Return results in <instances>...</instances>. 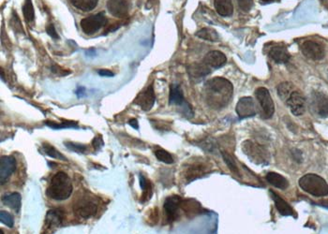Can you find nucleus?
<instances>
[{"instance_id":"nucleus-33","label":"nucleus","mask_w":328,"mask_h":234,"mask_svg":"<svg viewBox=\"0 0 328 234\" xmlns=\"http://www.w3.org/2000/svg\"><path fill=\"white\" fill-rule=\"evenodd\" d=\"M45 125L48 127H52L54 129H62V128H78V123L75 121H63L60 124L47 121Z\"/></svg>"},{"instance_id":"nucleus-40","label":"nucleus","mask_w":328,"mask_h":234,"mask_svg":"<svg viewBox=\"0 0 328 234\" xmlns=\"http://www.w3.org/2000/svg\"><path fill=\"white\" fill-rule=\"evenodd\" d=\"M103 144H104L103 143V139H102L101 135L96 136L92 140V145H93L95 150H100L103 146Z\"/></svg>"},{"instance_id":"nucleus-32","label":"nucleus","mask_w":328,"mask_h":234,"mask_svg":"<svg viewBox=\"0 0 328 234\" xmlns=\"http://www.w3.org/2000/svg\"><path fill=\"white\" fill-rule=\"evenodd\" d=\"M155 155L158 159V161H161L166 164H173L174 163V158L173 155L167 152L166 150L162 148H156L154 151Z\"/></svg>"},{"instance_id":"nucleus-18","label":"nucleus","mask_w":328,"mask_h":234,"mask_svg":"<svg viewBox=\"0 0 328 234\" xmlns=\"http://www.w3.org/2000/svg\"><path fill=\"white\" fill-rule=\"evenodd\" d=\"M227 58L225 54L220 51H212L206 54L204 58V63L209 67L219 68L226 64Z\"/></svg>"},{"instance_id":"nucleus-23","label":"nucleus","mask_w":328,"mask_h":234,"mask_svg":"<svg viewBox=\"0 0 328 234\" xmlns=\"http://www.w3.org/2000/svg\"><path fill=\"white\" fill-rule=\"evenodd\" d=\"M267 180L270 185L281 190H285L289 187V182L285 177L274 172H270L266 176Z\"/></svg>"},{"instance_id":"nucleus-24","label":"nucleus","mask_w":328,"mask_h":234,"mask_svg":"<svg viewBox=\"0 0 328 234\" xmlns=\"http://www.w3.org/2000/svg\"><path fill=\"white\" fill-rule=\"evenodd\" d=\"M2 202L4 205L14 210L16 213H19L22 205V198L18 192H14L11 194L5 195L2 198Z\"/></svg>"},{"instance_id":"nucleus-14","label":"nucleus","mask_w":328,"mask_h":234,"mask_svg":"<svg viewBox=\"0 0 328 234\" xmlns=\"http://www.w3.org/2000/svg\"><path fill=\"white\" fill-rule=\"evenodd\" d=\"M236 113L240 118L252 117L256 114V106L254 101L250 97H244L237 102Z\"/></svg>"},{"instance_id":"nucleus-44","label":"nucleus","mask_w":328,"mask_h":234,"mask_svg":"<svg viewBox=\"0 0 328 234\" xmlns=\"http://www.w3.org/2000/svg\"><path fill=\"white\" fill-rule=\"evenodd\" d=\"M261 1H264V2H270V1H273V0H261Z\"/></svg>"},{"instance_id":"nucleus-34","label":"nucleus","mask_w":328,"mask_h":234,"mask_svg":"<svg viewBox=\"0 0 328 234\" xmlns=\"http://www.w3.org/2000/svg\"><path fill=\"white\" fill-rule=\"evenodd\" d=\"M23 13H24L25 19H26L27 23H30V22L34 20L35 13H34V8L31 0H26L25 5L23 7Z\"/></svg>"},{"instance_id":"nucleus-43","label":"nucleus","mask_w":328,"mask_h":234,"mask_svg":"<svg viewBox=\"0 0 328 234\" xmlns=\"http://www.w3.org/2000/svg\"><path fill=\"white\" fill-rule=\"evenodd\" d=\"M128 125H129L130 127H134L135 129H138V128H139L138 121L136 120V119H130V120L128 121Z\"/></svg>"},{"instance_id":"nucleus-19","label":"nucleus","mask_w":328,"mask_h":234,"mask_svg":"<svg viewBox=\"0 0 328 234\" xmlns=\"http://www.w3.org/2000/svg\"><path fill=\"white\" fill-rule=\"evenodd\" d=\"M269 56L279 64H285L291 58L288 50L286 49V47L282 45H276L272 47L269 51Z\"/></svg>"},{"instance_id":"nucleus-21","label":"nucleus","mask_w":328,"mask_h":234,"mask_svg":"<svg viewBox=\"0 0 328 234\" xmlns=\"http://www.w3.org/2000/svg\"><path fill=\"white\" fill-rule=\"evenodd\" d=\"M270 194H271V197L274 201L275 206L278 209L279 213L281 214V215H284V216H288V215H295V212H294V209L292 208V206L289 204L287 201H284L283 199H281L280 196L276 194L275 192H273L272 190L270 191Z\"/></svg>"},{"instance_id":"nucleus-22","label":"nucleus","mask_w":328,"mask_h":234,"mask_svg":"<svg viewBox=\"0 0 328 234\" xmlns=\"http://www.w3.org/2000/svg\"><path fill=\"white\" fill-rule=\"evenodd\" d=\"M187 70H188V74L190 75V77L193 79H201L211 72L209 67L208 65H206L204 62L201 64L200 63L192 64L191 66L188 67Z\"/></svg>"},{"instance_id":"nucleus-26","label":"nucleus","mask_w":328,"mask_h":234,"mask_svg":"<svg viewBox=\"0 0 328 234\" xmlns=\"http://www.w3.org/2000/svg\"><path fill=\"white\" fill-rule=\"evenodd\" d=\"M139 180H140V187L143 190V196H142V201L146 202L149 201L152 197V185L151 182L147 179L143 174L139 175Z\"/></svg>"},{"instance_id":"nucleus-16","label":"nucleus","mask_w":328,"mask_h":234,"mask_svg":"<svg viewBox=\"0 0 328 234\" xmlns=\"http://www.w3.org/2000/svg\"><path fill=\"white\" fill-rule=\"evenodd\" d=\"M127 0H108L107 9L109 13L116 18H125L128 14Z\"/></svg>"},{"instance_id":"nucleus-42","label":"nucleus","mask_w":328,"mask_h":234,"mask_svg":"<svg viewBox=\"0 0 328 234\" xmlns=\"http://www.w3.org/2000/svg\"><path fill=\"white\" fill-rule=\"evenodd\" d=\"M98 73L100 74L101 76H104V77H113L114 73L108 69H100L98 70Z\"/></svg>"},{"instance_id":"nucleus-41","label":"nucleus","mask_w":328,"mask_h":234,"mask_svg":"<svg viewBox=\"0 0 328 234\" xmlns=\"http://www.w3.org/2000/svg\"><path fill=\"white\" fill-rule=\"evenodd\" d=\"M52 70L54 71V73L58 74V75H62V76L70 73V71L64 70V69L60 68V67H57V66H54V67H52Z\"/></svg>"},{"instance_id":"nucleus-9","label":"nucleus","mask_w":328,"mask_h":234,"mask_svg":"<svg viewBox=\"0 0 328 234\" xmlns=\"http://www.w3.org/2000/svg\"><path fill=\"white\" fill-rule=\"evenodd\" d=\"M182 199L177 195H173L168 197L164 201V213L169 223H173L176 220L179 216V211L181 210V203Z\"/></svg>"},{"instance_id":"nucleus-13","label":"nucleus","mask_w":328,"mask_h":234,"mask_svg":"<svg viewBox=\"0 0 328 234\" xmlns=\"http://www.w3.org/2000/svg\"><path fill=\"white\" fill-rule=\"evenodd\" d=\"M16 170V160L12 155H5L0 159V182L5 184Z\"/></svg>"},{"instance_id":"nucleus-12","label":"nucleus","mask_w":328,"mask_h":234,"mask_svg":"<svg viewBox=\"0 0 328 234\" xmlns=\"http://www.w3.org/2000/svg\"><path fill=\"white\" fill-rule=\"evenodd\" d=\"M290 111L295 116H299L306 111V100L304 96L298 91H294L290 95L287 101H285Z\"/></svg>"},{"instance_id":"nucleus-28","label":"nucleus","mask_w":328,"mask_h":234,"mask_svg":"<svg viewBox=\"0 0 328 234\" xmlns=\"http://www.w3.org/2000/svg\"><path fill=\"white\" fill-rule=\"evenodd\" d=\"M74 7L83 12H91L98 5L99 0H70Z\"/></svg>"},{"instance_id":"nucleus-20","label":"nucleus","mask_w":328,"mask_h":234,"mask_svg":"<svg viewBox=\"0 0 328 234\" xmlns=\"http://www.w3.org/2000/svg\"><path fill=\"white\" fill-rule=\"evenodd\" d=\"M208 172H209V168L207 164H202V163L192 164L187 168L186 171V179L188 182L195 180L197 178L204 176L205 174H208Z\"/></svg>"},{"instance_id":"nucleus-6","label":"nucleus","mask_w":328,"mask_h":234,"mask_svg":"<svg viewBox=\"0 0 328 234\" xmlns=\"http://www.w3.org/2000/svg\"><path fill=\"white\" fill-rule=\"evenodd\" d=\"M255 97L261 107V117L264 119L271 118L275 113V106L269 91L266 87H259L255 91Z\"/></svg>"},{"instance_id":"nucleus-37","label":"nucleus","mask_w":328,"mask_h":234,"mask_svg":"<svg viewBox=\"0 0 328 234\" xmlns=\"http://www.w3.org/2000/svg\"><path fill=\"white\" fill-rule=\"evenodd\" d=\"M0 221H1V223L5 224L7 227H14V217H13L12 214L8 213L6 211H1L0 212Z\"/></svg>"},{"instance_id":"nucleus-35","label":"nucleus","mask_w":328,"mask_h":234,"mask_svg":"<svg viewBox=\"0 0 328 234\" xmlns=\"http://www.w3.org/2000/svg\"><path fill=\"white\" fill-rule=\"evenodd\" d=\"M221 154H222L223 160H224V161L227 164L228 168L230 169V171L232 173H234V174H238L239 173V169L237 167V164H236V162L233 159V157L231 154H228L227 152H224V151H222Z\"/></svg>"},{"instance_id":"nucleus-31","label":"nucleus","mask_w":328,"mask_h":234,"mask_svg":"<svg viewBox=\"0 0 328 234\" xmlns=\"http://www.w3.org/2000/svg\"><path fill=\"white\" fill-rule=\"evenodd\" d=\"M42 150L50 158H53L55 160H59V161H67V159L63 154H61L60 152H58L53 145H51V144H49L47 142H44L42 144Z\"/></svg>"},{"instance_id":"nucleus-30","label":"nucleus","mask_w":328,"mask_h":234,"mask_svg":"<svg viewBox=\"0 0 328 234\" xmlns=\"http://www.w3.org/2000/svg\"><path fill=\"white\" fill-rule=\"evenodd\" d=\"M278 94L280 96L282 101H286L290 95L293 93L295 90H294V86L292 84H290L288 82H284V83H281V85H279L278 87Z\"/></svg>"},{"instance_id":"nucleus-17","label":"nucleus","mask_w":328,"mask_h":234,"mask_svg":"<svg viewBox=\"0 0 328 234\" xmlns=\"http://www.w3.org/2000/svg\"><path fill=\"white\" fill-rule=\"evenodd\" d=\"M65 214L63 210L61 209H51L47 212L46 217H45V225L48 229H55L60 227L63 223Z\"/></svg>"},{"instance_id":"nucleus-1","label":"nucleus","mask_w":328,"mask_h":234,"mask_svg":"<svg viewBox=\"0 0 328 234\" xmlns=\"http://www.w3.org/2000/svg\"><path fill=\"white\" fill-rule=\"evenodd\" d=\"M234 94L233 85L224 78L215 77L208 81L204 88V97L208 105L213 109L226 107Z\"/></svg>"},{"instance_id":"nucleus-27","label":"nucleus","mask_w":328,"mask_h":234,"mask_svg":"<svg viewBox=\"0 0 328 234\" xmlns=\"http://www.w3.org/2000/svg\"><path fill=\"white\" fill-rule=\"evenodd\" d=\"M181 210H183L188 215H194L201 213L202 207L197 201L187 200V201H182Z\"/></svg>"},{"instance_id":"nucleus-8","label":"nucleus","mask_w":328,"mask_h":234,"mask_svg":"<svg viewBox=\"0 0 328 234\" xmlns=\"http://www.w3.org/2000/svg\"><path fill=\"white\" fill-rule=\"evenodd\" d=\"M74 212L83 218H89L97 214L98 204L89 197H83L74 205Z\"/></svg>"},{"instance_id":"nucleus-2","label":"nucleus","mask_w":328,"mask_h":234,"mask_svg":"<svg viewBox=\"0 0 328 234\" xmlns=\"http://www.w3.org/2000/svg\"><path fill=\"white\" fill-rule=\"evenodd\" d=\"M73 183L71 178L64 172L54 174L47 188L46 194L55 201L68 200L73 193Z\"/></svg>"},{"instance_id":"nucleus-4","label":"nucleus","mask_w":328,"mask_h":234,"mask_svg":"<svg viewBox=\"0 0 328 234\" xmlns=\"http://www.w3.org/2000/svg\"><path fill=\"white\" fill-rule=\"evenodd\" d=\"M243 153L257 165L267 166L270 162V154L261 144L252 140H245L241 145Z\"/></svg>"},{"instance_id":"nucleus-7","label":"nucleus","mask_w":328,"mask_h":234,"mask_svg":"<svg viewBox=\"0 0 328 234\" xmlns=\"http://www.w3.org/2000/svg\"><path fill=\"white\" fill-rule=\"evenodd\" d=\"M106 25H107V18L105 17L103 13L86 17L81 21L80 23V27L83 32L87 35H92L98 32L101 28L105 27Z\"/></svg>"},{"instance_id":"nucleus-29","label":"nucleus","mask_w":328,"mask_h":234,"mask_svg":"<svg viewBox=\"0 0 328 234\" xmlns=\"http://www.w3.org/2000/svg\"><path fill=\"white\" fill-rule=\"evenodd\" d=\"M198 38L203 39V40H208V41H213L216 42L220 40L219 34L216 32V30L212 28H203L199 30L197 33L195 34Z\"/></svg>"},{"instance_id":"nucleus-10","label":"nucleus","mask_w":328,"mask_h":234,"mask_svg":"<svg viewBox=\"0 0 328 234\" xmlns=\"http://www.w3.org/2000/svg\"><path fill=\"white\" fill-rule=\"evenodd\" d=\"M302 54L311 60H321L324 57V48L313 40H307L301 45Z\"/></svg>"},{"instance_id":"nucleus-36","label":"nucleus","mask_w":328,"mask_h":234,"mask_svg":"<svg viewBox=\"0 0 328 234\" xmlns=\"http://www.w3.org/2000/svg\"><path fill=\"white\" fill-rule=\"evenodd\" d=\"M64 145L71 151L76 152L78 154H85L87 151V146L85 144H81L78 142H73V141H65Z\"/></svg>"},{"instance_id":"nucleus-5","label":"nucleus","mask_w":328,"mask_h":234,"mask_svg":"<svg viewBox=\"0 0 328 234\" xmlns=\"http://www.w3.org/2000/svg\"><path fill=\"white\" fill-rule=\"evenodd\" d=\"M169 104L176 105L181 108V113L184 114L187 118H191L193 116V111L191 106L187 103L184 99L183 91L181 87L174 84L170 87V95H169Z\"/></svg>"},{"instance_id":"nucleus-11","label":"nucleus","mask_w":328,"mask_h":234,"mask_svg":"<svg viewBox=\"0 0 328 234\" xmlns=\"http://www.w3.org/2000/svg\"><path fill=\"white\" fill-rule=\"evenodd\" d=\"M155 101H156V96H155L154 87L153 85H150L147 89H145L136 97L134 103L138 105L142 110L148 112L154 106Z\"/></svg>"},{"instance_id":"nucleus-38","label":"nucleus","mask_w":328,"mask_h":234,"mask_svg":"<svg viewBox=\"0 0 328 234\" xmlns=\"http://www.w3.org/2000/svg\"><path fill=\"white\" fill-rule=\"evenodd\" d=\"M238 6L241 9L242 11L248 13L250 11L253 5V0H237Z\"/></svg>"},{"instance_id":"nucleus-25","label":"nucleus","mask_w":328,"mask_h":234,"mask_svg":"<svg viewBox=\"0 0 328 234\" xmlns=\"http://www.w3.org/2000/svg\"><path fill=\"white\" fill-rule=\"evenodd\" d=\"M214 5L217 13L223 17H229L234 13L232 0H215Z\"/></svg>"},{"instance_id":"nucleus-15","label":"nucleus","mask_w":328,"mask_h":234,"mask_svg":"<svg viewBox=\"0 0 328 234\" xmlns=\"http://www.w3.org/2000/svg\"><path fill=\"white\" fill-rule=\"evenodd\" d=\"M312 108L321 117H328V97L321 92L312 94Z\"/></svg>"},{"instance_id":"nucleus-39","label":"nucleus","mask_w":328,"mask_h":234,"mask_svg":"<svg viewBox=\"0 0 328 234\" xmlns=\"http://www.w3.org/2000/svg\"><path fill=\"white\" fill-rule=\"evenodd\" d=\"M46 32L51 38H53L54 40H57L59 38L58 34L56 32L55 28H54V25L53 24H49L46 27Z\"/></svg>"},{"instance_id":"nucleus-3","label":"nucleus","mask_w":328,"mask_h":234,"mask_svg":"<svg viewBox=\"0 0 328 234\" xmlns=\"http://www.w3.org/2000/svg\"><path fill=\"white\" fill-rule=\"evenodd\" d=\"M298 184L305 192L314 197H324L328 195L327 183L317 174H308L302 176Z\"/></svg>"}]
</instances>
